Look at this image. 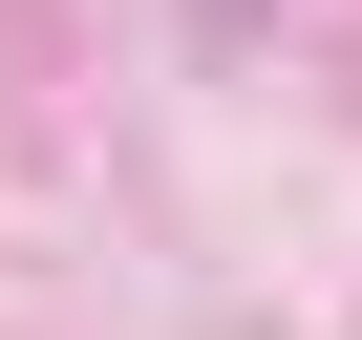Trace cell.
Segmentation results:
<instances>
[]
</instances>
